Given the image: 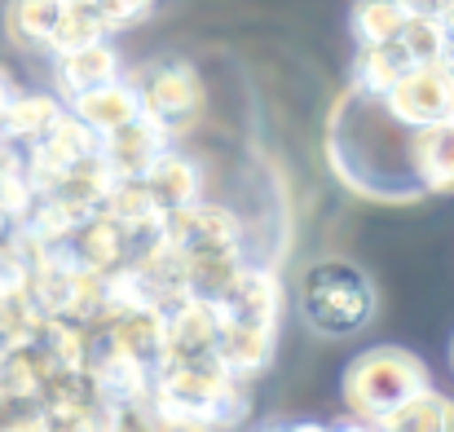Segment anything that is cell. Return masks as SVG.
Masks as SVG:
<instances>
[{
    "label": "cell",
    "instance_id": "1",
    "mask_svg": "<svg viewBox=\"0 0 454 432\" xmlns=\"http://www.w3.org/2000/svg\"><path fill=\"white\" fill-rule=\"evenodd\" d=\"M411 142H415V129L397 124L384 98H371L362 89H348L331 111V133H326L331 168L362 199H375V203L424 199Z\"/></svg>",
    "mask_w": 454,
    "mask_h": 432
},
{
    "label": "cell",
    "instance_id": "2",
    "mask_svg": "<svg viewBox=\"0 0 454 432\" xmlns=\"http://www.w3.org/2000/svg\"><path fill=\"white\" fill-rule=\"evenodd\" d=\"M247 393L216 362H163L154 371L151 397L129 415L146 428L230 432L247 420Z\"/></svg>",
    "mask_w": 454,
    "mask_h": 432
},
{
    "label": "cell",
    "instance_id": "3",
    "mask_svg": "<svg viewBox=\"0 0 454 432\" xmlns=\"http://www.w3.org/2000/svg\"><path fill=\"white\" fill-rule=\"evenodd\" d=\"M424 389H428V366L411 349H397V344L366 349L344 371V406L362 424L388 420L402 402H411Z\"/></svg>",
    "mask_w": 454,
    "mask_h": 432
},
{
    "label": "cell",
    "instance_id": "4",
    "mask_svg": "<svg viewBox=\"0 0 454 432\" xmlns=\"http://www.w3.org/2000/svg\"><path fill=\"white\" fill-rule=\"evenodd\" d=\"M301 318L326 340L357 335L375 318V287L353 261H317L301 283Z\"/></svg>",
    "mask_w": 454,
    "mask_h": 432
},
{
    "label": "cell",
    "instance_id": "5",
    "mask_svg": "<svg viewBox=\"0 0 454 432\" xmlns=\"http://www.w3.org/2000/svg\"><path fill=\"white\" fill-rule=\"evenodd\" d=\"M163 243L185 261H243V221L230 208L216 203H190L181 212H168L163 221Z\"/></svg>",
    "mask_w": 454,
    "mask_h": 432
},
{
    "label": "cell",
    "instance_id": "6",
    "mask_svg": "<svg viewBox=\"0 0 454 432\" xmlns=\"http://www.w3.org/2000/svg\"><path fill=\"white\" fill-rule=\"evenodd\" d=\"M84 371H89L98 397H102L111 411H120V415H133V411L151 397L154 371L142 366L137 357L120 353V349L106 340L102 326H89V362H84Z\"/></svg>",
    "mask_w": 454,
    "mask_h": 432
},
{
    "label": "cell",
    "instance_id": "7",
    "mask_svg": "<svg viewBox=\"0 0 454 432\" xmlns=\"http://www.w3.org/2000/svg\"><path fill=\"white\" fill-rule=\"evenodd\" d=\"M397 124L406 129H433L454 120V62L446 67H411L397 89L384 98Z\"/></svg>",
    "mask_w": 454,
    "mask_h": 432
},
{
    "label": "cell",
    "instance_id": "8",
    "mask_svg": "<svg viewBox=\"0 0 454 432\" xmlns=\"http://www.w3.org/2000/svg\"><path fill=\"white\" fill-rule=\"evenodd\" d=\"M137 98H142V115L146 120H154L168 133H181L203 106V84H199L194 67L159 62L137 80Z\"/></svg>",
    "mask_w": 454,
    "mask_h": 432
},
{
    "label": "cell",
    "instance_id": "9",
    "mask_svg": "<svg viewBox=\"0 0 454 432\" xmlns=\"http://www.w3.org/2000/svg\"><path fill=\"white\" fill-rule=\"evenodd\" d=\"M221 322H247V326H278L283 313V283L274 270L261 265H239V274L230 279V287L216 300Z\"/></svg>",
    "mask_w": 454,
    "mask_h": 432
},
{
    "label": "cell",
    "instance_id": "10",
    "mask_svg": "<svg viewBox=\"0 0 454 432\" xmlns=\"http://www.w3.org/2000/svg\"><path fill=\"white\" fill-rule=\"evenodd\" d=\"M168 344L163 362H216V335H221V313L212 300L185 295L168 313Z\"/></svg>",
    "mask_w": 454,
    "mask_h": 432
},
{
    "label": "cell",
    "instance_id": "11",
    "mask_svg": "<svg viewBox=\"0 0 454 432\" xmlns=\"http://www.w3.org/2000/svg\"><path fill=\"white\" fill-rule=\"evenodd\" d=\"M172 133L168 129H159L154 120L146 115H137L133 124H124V129H115V133H106L102 145H98V154L106 159V168L120 177V181H142L146 172H151V163L163 154V150H172Z\"/></svg>",
    "mask_w": 454,
    "mask_h": 432
},
{
    "label": "cell",
    "instance_id": "12",
    "mask_svg": "<svg viewBox=\"0 0 454 432\" xmlns=\"http://www.w3.org/2000/svg\"><path fill=\"white\" fill-rule=\"evenodd\" d=\"M274 340H278V326H247V322H221V335H216V366L247 384L256 380L270 357H274Z\"/></svg>",
    "mask_w": 454,
    "mask_h": 432
},
{
    "label": "cell",
    "instance_id": "13",
    "mask_svg": "<svg viewBox=\"0 0 454 432\" xmlns=\"http://www.w3.org/2000/svg\"><path fill=\"white\" fill-rule=\"evenodd\" d=\"M102 212L129 234V243H133V256L137 252H146L151 243L163 239V221H168V212L159 208L151 199V190L142 185V181H120L111 194H106V203H102Z\"/></svg>",
    "mask_w": 454,
    "mask_h": 432
},
{
    "label": "cell",
    "instance_id": "14",
    "mask_svg": "<svg viewBox=\"0 0 454 432\" xmlns=\"http://www.w3.org/2000/svg\"><path fill=\"white\" fill-rule=\"evenodd\" d=\"M67 247H71V256H75L80 270L102 274V279L133 261V243H129V234H124L106 212H93V216L67 239Z\"/></svg>",
    "mask_w": 454,
    "mask_h": 432
},
{
    "label": "cell",
    "instance_id": "15",
    "mask_svg": "<svg viewBox=\"0 0 454 432\" xmlns=\"http://www.w3.org/2000/svg\"><path fill=\"white\" fill-rule=\"evenodd\" d=\"M98 326L106 331V340L120 353L137 357L151 371L163 366V344H168V318H163V309H129V313H115V318H106Z\"/></svg>",
    "mask_w": 454,
    "mask_h": 432
},
{
    "label": "cell",
    "instance_id": "16",
    "mask_svg": "<svg viewBox=\"0 0 454 432\" xmlns=\"http://www.w3.org/2000/svg\"><path fill=\"white\" fill-rule=\"evenodd\" d=\"M71 115L80 124H89L98 137L133 124L142 115V98H137V84H124V80H111L102 89H89L80 98H71Z\"/></svg>",
    "mask_w": 454,
    "mask_h": 432
},
{
    "label": "cell",
    "instance_id": "17",
    "mask_svg": "<svg viewBox=\"0 0 454 432\" xmlns=\"http://www.w3.org/2000/svg\"><path fill=\"white\" fill-rule=\"evenodd\" d=\"M142 185L151 190V199L163 212H181V208L199 203V194H203V172H199L185 154L163 150L151 163V172L142 177Z\"/></svg>",
    "mask_w": 454,
    "mask_h": 432
},
{
    "label": "cell",
    "instance_id": "18",
    "mask_svg": "<svg viewBox=\"0 0 454 432\" xmlns=\"http://www.w3.org/2000/svg\"><path fill=\"white\" fill-rule=\"evenodd\" d=\"M411 154H415V177L424 194H454V120L415 129Z\"/></svg>",
    "mask_w": 454,
    "mask_h": 432
},
{
    "label": "cell",
    "instance_id": "19",
    "mask_svg": "<svg viewBox=\"0 0 454 432\" xmlns=\"http://www.w3.org/2000/svg\"><path fill=\"white\" fill-rule=\"evenodd\" d=\"M111 80H120V53H115L106 40L58 58V89H62L67 98H80V93L102 89V84H111Z\"/></svg>",
    "mask_w": 454,
    "mask_h": 432
},
{
    "label": "cell",
    "instance_id": "20",
    "mask_svg": "<svg viewBox=\"0 0 454 432\" xmlns=\"http://www.w3.org/2000/svg\"><path fill=\"white\" fill-rule=\"evenodd\" d=\"M62 102L58 98H49V93H18L13 98V106H9V115L0 120V137L9 145H31L40 142L58 120H62Z\"/></svg>",
    "mask_w": 454,
    "mask_h": 432
},
{
    "label": "cell",
    "instance_id": "21",
    "mask_svg": "<svg viewBox=\"0 0 454 432\" xmlns=\"http://www.w3.org/2000/svg\"><path fill=\"white\" fill-rule=\"evenodd\" d=\"M53 371H58V366L40 353V344L9 349V353L0 357V397L40 402V389H44V380H49Z\"/></svg>",
    "mask_w": 454,
    "mask_h": 432
},
{
    "label": "cell",
    "instance_id": "22",
    "mask_svg": "<svg viewBox=\"0 0 454 432\" xmlns=\"http://www.w3.org/2000/svg\"><path fill=\"white\" fill-rule=\"evenodd\" d=\"M397 49L406 53L411 67H446V62H454V35L433 13H415V18L402 27Z\"/></svg>",
    "mask_w": 454,
    "mask_h": 432
},
{
    "label": "cell",
    "instance_id": "23",
    "mask_svg": "<svg viewBox=\"0 0 454 432\" xmlns=\"http://www.w3.org/2000/svg\"><path fill=\"white\" fill-rule=\"evenodd\" d=\"M62 0H9V35L22 49H49L58 22H62Z\"/></svg>",
    "mask_w": 454,
    "mask_h": 432
},
{
    "label": "cell",
    "instance_id": "24",
    "mask_svg": "<svg viewBox=\"0 0 454 432\" xmlns=\"http://www.w3.org/2000/svg\"><path fill=\"white\" fill-rule=\"evenodd\" d=\"M406 71H411V62H406V53H402L397 44H375V49H362V53H357L353 89H362V93H371V98H388Z\"/></svg>",
    "mask_w": 454,
    "mask_h": 432
},
{
    "label": "cell",
    "instance_id": "25",
    "mask_svg": "<svg viewBox=\"0 0 454 432\" xmlns=\"http://www.w3.org/2000/svg\"><path fill=\"white\" fill-rule=\"evenodd\" d=\"M35 344L58 371H84V362H89V326H80L71 318H44Z\"/></svg>",
    "mask_w": 454,
    "mask_h": 432
},
{
    "label": "cell",
    "instance_id": "26",
    "mask_svg": "<svg viewBox=\"0 0 454 432\" xmlns=\"http://www.w3.org/2000/svg\"><path fill=\"white\" fill-rule=\"evenodd\" d=\"M406 22H411V13L402 9V0H357V9H353V35L362 49L397 44Z\"/></svg>",
    "mask_w": 454,
    "mask_h": 432
},
{
    "label": "cell",
    "instance_id": "27",
    "mask_svg": "<svg viewBox=\"0 0 454 432\" xmlns=\"http://www.w3.org/2000/svg\"><path fill=\"white\" fill-rule=\"evenodd\" d=\"M111 35L106 18L98 13V4H67L62 9V22L49 40V53H75V49H89V44H102Z\"/></svg>",
    "mask_w": 454,
    "mask_h": 432
},
{
    "label": "cell",
    "instance_id": "28",
    "mask_svg": "<svg viewBox=\"0 0 454 432\" xmlns=\"http://www.w3.org/2000/svg\"><path fill=\"white\" fill-rule=\"evenodd\" d=\"M446 397L428 384L424 393H415L411 402H402L388 420H380V432H446Z\"/></svg>",
    "mask_w": 454,
    "mask_h": 432
},
{
    "label": "cell",
    "instance_id": "29",
    "mask_svg": "<svg viewBox=\"0 0 454 432\" xmlns=\"http://www.w3.org/2000/svg\"><path fill=\"white\" fill-rule=\"evenodd\" d=\"M35 185L27 181V172H22V150L0 168V212L9 216V225H18L31 208H35Z\"/></svg>",
    "mask_w": 454,
    "mask_h": 432
},
{
    "label": "cell",
    "instance_id": "30",
    "mask_svg": "<svg viewBox=\"0 0 454 432\" xmlns=\"http://www.w3.org/2000/svg\"><path fill=\"white\" fill-rule=\"evenodd\" d=\"M44 432H124L129 415L111 411V406H98L93 415H44Z\"/></svg>",
    "mask_w": 454,
    "mask_h": 432
},
{
    "label": "cell",
    "instance_id": "31",
    "mask_svg": "<svg viewBox=\"0 0 454 432\" xmlns=\"http://www.w3.org/2000/svg\"><path fill=\"white\" fill-rule=\"evenodd\" d=\"M31 283V261L4 239L0 243V300H13V295H22Z\"/></svg>",
    "mask_w": 454,
    "mask_h": 432
},
{
    "label": "cell",
    "instance_id": "32",
    "mask_svg": "<svg viewBox=\"0 0 454 432\" xmlns=\"http://www.w3.org/2000/svg\"><path fill=\"white\" fill-rule=\"evenodd\" d=\"M93 4H98V13L106 18V27L115 31V27H133V22L151 18L159 0H93Z\"/></svg>",
    "mask_w": 454,
    "mask_h": 432
},
{
    "label": "cell",
    "instance_id": "33",
    "mask_svg": "<svg viewBox=\"0 0 454 432\" xmlns=\"http://www.w3.org/2000/svg\"><path fill=\"white\" fill-rule=\"evenodd\" d=\"M13 98H18V84H13V75L0 67V120L9 115V106H13Z\"/></svg>",
    "mask_w": 454,
    "mask_h": 432
},
{
    "label": "cell",
    "instance_id": "34",
    "mask_svg": "<svg viewBox=\"0 0 454 432\" xmlns=\"http://www.w3.org/2000/svg\"><path fill=\"white\" fill-rule=\"evenodd\" d=\"M433 18L454 35V0H437V4H433Z\"/></svg>",
    "mask_w": 454,
    "mask_h": 432
},
{
    "label": "cell",
    "instance_id": "35",
    "mask_svg": "<svg viewBox=\"0 0 454 432\" xmlns=\"http://www.w3.org/2000/svg\"><path fill=\"white\" fill-rule=\"evenodd\" d=\"M331 432H380L375 424H362V420H348V424H335Z\"/></svg>",
    "mask_w": 454,
    "mask_h": 432
},
{
    "label": "cell",
    "instance_id": "36",
    "mask_svg": "<svg viewBox=\"0 0 454 432\" xmlns=\"http://www.w3.org/2000/svg\"><path fill=\"white\" fill-rule=\"evenodd\" d=\"M283 432H331L326 424H287Z\"/></svg>",
    "mask_w": 454,
    "mask_h": 432
},
{
    "label": "cell",
    "instance_id": "37",
    "mask_svg": "<svg viewBox=\"0 0 454 432\" xmlns=\"http://www.w3.org/2000/svg\"><path fill=\"white\" fill-rule=\"evenodd\" d=\"M13 154H18V145H9V142H4V137H0V168H4V163H9Z\"/></svg>",
    "mask_w": 454,
    "mask_h": 432
},
{
    "label": "cell",
    "instance_id": "38",
    "mask_svg": "<svg viewBox=\"0 0 454 432\" xmlns=\"http://www.w3.org/2000/svg\"><path fill=\"white\" fill-rule=\"evenodd\" d=\"M9 230H13V225H9V216L0 212V243H4V234H9Z\"/></svg>",
    "mask_w": 454,
    "mask_h": 432
},
{
    "label": "cell",
    "instance_id": "39",
    "mask_svg": "<svg viewBox=\"0 0 454 432\" xmlns=\"http://www.w3.org/2000/svg\"><path fill=\"white\" fill-rule=\"evenodd\" d=\"M446 432H454V402L446 406Z\"/></svg>",
    "mask_w": 454,
    "mask_h": 432
},
{
    "label": "cell",
    "instance_id": "40",
    "mask_svg": "<svg viewBox=\"0 0 454 432\" xmlns=\"http://www.w3.org/2000/svg\"><path fill=\"white\" fill-rule=\"evenodd\" d=\"M146 432H203V428H146Z\"/></svg>",
    "mask_w": 454,
    "mask_h": 432
},
{
    "label": "cell",
    "instance_id": "41",
    "mask_svg": "<svg viewBox=\"0 0 454 432\" xmlns=\"http://www.w3.org/2000/svg\"><path fill=\"white\" fill-rule=\"evenodd\" d=\"M62 4H93V0H62Z\"/></svg>",
    "mask_w": 454,
    "mask_h": 432
},
{
    "label": "cell",
    "instance_id": "42",
    "mask_svg": "<svg viewBox=\"0 0 454 432\" xmlns=\"http://www.w3.org/2000/svg\"><path fill=\"white\" fill-rule=\"evenodd\" d=\"M450 366H454V344H450Z\"/></svg>",
    "mask_w": 454,
    "mask_h": 432
},
{
    "label": "cell",
    "instance_id": "43",
    "mask_svg": "<svg viewBox=\"0 0 454 432\" xmlns=\"http://www.w3.org/2000/svg\"><path fill=\"white\" fill-rule=\"evenodd\" d=\"M265 432H283V428H265Z\"/></svg>",
    "mask_w": 454,
    "mask_h": 432
}]
</instances>
